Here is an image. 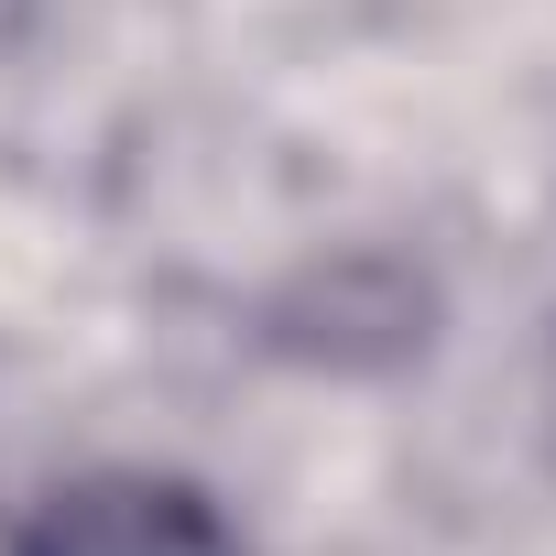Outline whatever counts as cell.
I'll use <instances>...</instances> for the list:
<instances>
[{
    "instance_id": "6da1fadb",
    "label": "cell",
    "mask_w": 556,
    "mask_h": 556,
    "mask_svg": "<svg viewBox=\"0 0 556 556\" xmlns=\"http://www.w3.org/2000/svg\"><path fill=\"white\" fill-rule=\"evenodd\" d=\"M23 556H240V534L175 480H88L45 502Z\"/></svg>"
}]
</instances>
